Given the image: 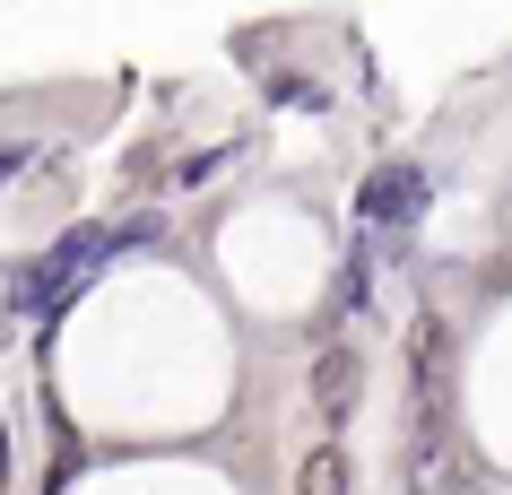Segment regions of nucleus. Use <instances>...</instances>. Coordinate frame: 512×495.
I'll return each instance as SVG.
<instances>
[{
    "instance_id": "nucleus-1",
    "label": "nucleus",
    "mask_w": 512,
    "mask_h": 495,
    "mask_svg": "<svg viewBox=\"0 0 512 495\" xmlns=\"http://www.w3.org/2000/svg\"><path fill=\"white\" fill-rule=\"evenodd\" d=\"M113 252H122V244H113V226H70V235H61V244L44 252V261H35L27 278H18V304L53 322V313H61L70 296H79V287H87L96 270H105Z\"/></svg>"
},
{
    "instance_id": "nucleus-2",
    "label": "nucleus",
    "mask_w": 512,
    "mask_h": 495,
    "mask_svg": "<svg viewBox=\"0 0 512 495\" xmlns=\"http://www.w3.org/2000/svg\"><path fill=\"white\" fill-rule=\"evenodd\" d=\"M417 218H426V174H417V165H382L374 183H365V226H374L382 261H400V244H408Z\"/></svg>"
},
{
    "instance_id": "nucleus-3",
    "label": "nucleus",
    "mask_w": 512,
    "mask_h": 495,
    "mask_svg": "<svg viewBox=\"0 0 512 495\" xmlns=\"http://www.w3.org/2000/svg\"><path fill=\"white\" fill-rule=\"evenodd\" d=\"M313 400H322V417H330V426H339V417L356 409V357H348V348H330V357L313 365Z\"/></svg>"
},
{
    "instance_id": "nucleus-4",
    "label": "nucleus",
    "mask_w": 512,
    "mask_h": 495,
    "mask_svg": "<svg viewBox=\"0 0 512 495\" xmlns=\"http://www.w3.org/2000/svg\"><path fill=\"white\" fill-rule=\"evenodd\" d=\"M304 495H348V469H339V452H322V461L304 469Z\"/></svg>"
}]
</instances>
